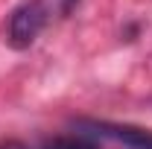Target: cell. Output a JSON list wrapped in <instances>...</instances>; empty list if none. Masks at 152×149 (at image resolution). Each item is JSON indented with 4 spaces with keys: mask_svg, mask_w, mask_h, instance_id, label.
Returning a JSON list of instances; mask_svg holds the SVG:
<instances>
[{
    "mask_svg": "<svg viewBox=\"0 0 152 149\" xmlns=\"http://www.w3.org/2000/svg\"><path fill=\"white\" fill-rule=\"evenodd\" d=\"M50 20V6L44 0H26L9 15V44L15 50H26Z\"/></svg>",
    "mask_w": 152,
    "mask_h": 149,
    "instance_id": "6da1fadb",
    "label": "cell"
},
{
    "mask_svg": "<svg viewBox=\"0 0 152 149\" xmlns=\"http://www.w3.org/2000/svg\"><path fill=\"white\" fill-rule=\"evenodd\" d=\"M79 129H88V134L117 140L129 149H152V131L140 126H126V123H105V120H85Z\"/></svg>",
    "mask_w": 152,
    "mask_h": 149,
    "instance_id": "7a4b0ae2",
    "label": "cell"
},
{
    "mask_svg": "<svg viewBox=\"0 0 152 149\" xmlns=\"http://www.w3.org/2000/svg\"><path fill=\"white\" fill-rule=\"evenodd\" d=\"M0 149H26V146L18 143V140H6V143H0Z\"/></svg>",
    "mask_w": 152,
    "mask_h": 149,
    "instance_id": "277c9868",
    "label": "cell"
},
{
    "mask_svg": "<svg viewBox=\"0 0 152 149\" xmlns=\"http://www.w3.org/2000/svg\"><path fill=\"white\" fill-rule=\"evenodd\" d=\"M44 149H96V143L88 134H73V137H56Z\"/></svg>",
    "mask_w": 152,
    "mask_h": 149,
    "instance_id": "3957f363",
    "label": "cell"
},
{
    "mask_svg": "<svg viewBox=\"0 0 152 149\" xmlns=\"http://www.w3.org/2000/svg\"><path fill=\"white\" fill-rule=\"evenodd\" d=\"M73 3H79V0H64V3H61V15H67V12L73 9Z\"/></svg>",
    "mask_w": 152,
    "mask_h": 149,
    "instance_id": "5b68a950",
    "label": "cell"
}]
</instances>
